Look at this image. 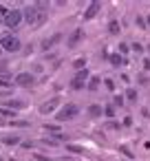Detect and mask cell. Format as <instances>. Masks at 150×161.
I'll return each mask as SVG.
<instances>
[{
	"mask_svg": "<svg viewBox=\"0 0 150 161\" xmlns=\"http://www.w3.org/2000/svg\"><path fill=\"white\" fill-rule=\"evenodd\" d=\"M0 55H3V47H0Z\"/></svg>",
	"mask_w": 150,
	"mask_h": 161,
	"instance_id": "cell-39",
	"label": "cell"
},
{
	"mask_svg": "<svg viewBox=\"0 0 150 161\" xmlns=\"http://www.w3.org/2000/svg\"><path fill=\"white\" fill-rule=\"evenodd\" d=\"M130 49H132V51H135L137 55H141V53H143V47H141L139 42H132V44H130Z\"/></svg>",
	"mask_w": 150,
	"mask_h": 161,
	"instance_id": "cell-27",
	"label": "cell"
},
{
	"mask_svg": "<svg viewBox=\"0 0 150 161\" xmlns=\"http://www.w3.org/2000/svg\"><path fill=\"white\" fill-rule=\"evenodd\" d=\"M106 126H108V128H119V124H117V121H108Z\"/></svg>",
	"mask_w": 150,
	"mask_h": 161,
	"instance_id": "cell-36",
	"label": "cell"
},
{
	"mask_svg": "<svg viewBox=\"0 0 150 161\" xmlns=\"http://www.w3.org/2000/svg\"><path fill=\"white\" fill-rule=\"evenodd\" d=\"M146 27H148V31H150V14H146Z\"/></svg>",
	"mask_w": 150,
	"mask_h": 161,
	"instance_id": "cell-37",
	"label": "cell"
},
{
	"mask_svg": "<svg viewBox=\"0 0 150 161\" xmlns=\"http://www.w3.org/2000/svg\"><path fill=\"white\" fill-rule=\"evenodd\" d=\"M36 82H38L36 80V73H31V71H22V73H18L14 77V84L20 86V88H33Z\"/></svg>",
	"mask_w": 150,
	"mask_h": 161,
	"instance_id": "cell-3",
	"label": "cell"
},
{
	"mask_svg": "<svg viewBox=\"0 0 150 161\" xmlns=\"http://www.w3.org/2000/svg\"><path fill=\"white\" fill-rule=\"evenodd\" d=\"M128 51H130V44H128V42H119V47H117V53L126 58V53H128Z\"/></svg>",
	"mask_w": 150,
	"mask_h": 161,
	"instance_id": "cell-24",
	"label": "cell"
},
{
	"mask_svg": "<svg viewBox=\"0 0 150 161\" xmlns=\"http://www.w3.org/2000/svg\"><path fill=\"white\" fill-rule=\"evenodd\" d=\"M73 69H75V73H77V71H84V69H86V58L73 60Z\"/></svg>",
	"mask_w": 150,
	"mask_h": 161,
	"instance_id": "cell-20",
	"label": "cell"
},
{
	"mask_svg": "<svg viewBox=\"0 0 150 161\" xmlns=\"http://www.w3.org/2000/svg\"><path fill=\"white\" fill-rule=\"evenodd\" d=\"M108 62H110V64H113V66H115V69H119V64H128V60H126V58H124V55H119V53H117V51H115V53H110V55H108Z\"/></svg>",
	"mask_w": 150,
	"mask_h": 161,
	"instance_id": "cell-13",
	"label": "cell"
},
{
	"mask_svg": "<svg viewBox=\"0 0 150 161\" xmlns=\"http://www.w3.org/2000/svg\"><path fill=\"white\" fill-rule=\"evenodd\" d=\"M22 16H25V22H27L29 27L40 25V14H38V7H36V5H27V7L22 9Z\"/></svg>",
	"mask_w": 150,
	"mask_h": 161,
	"instance_id": "cell-6",
	"label": "cell"
},
{
	"mask_svg": "<svg viewBox=\"0 0 150 161\" xmlns=\"http://www.w3.org/2000/svg\"><path fill=\"white\" fill-rule=\"evenodd\" d=\"M20 146H22V148H33V141H22Z\"/></svg>",
	"mask_w": 150,
	"mask_h": 161,
	"instance_id": "cell-35",
	"label": "cell"
},
{
	"mask_svg": "<svg viewBox=\"0 0 150 161\" xmlns=\"http://www.w3.org/2000/svg\"><path fill=\"white\" fill-rule=\"evenodd\" d=\"M66 152H71V154H84V148L77 146V143H66Z\"/></svg>",
	"mask_w": 150,
	"mask_h": 161,
	"instance_id": "cell-18",
	"label": "cell"
},
{
	"mask_svg": "<svg viewBox=\"0 0 150 161\" xmlns=\"http://www.w3.org/2000/svg\"><path fill=\"white\" fill-rule=\"evenodd\" d=\"M9 86H14L7 77H0V88H9Z\"/></svg>",
	"mask_w": 150,
	"mask_h": 161,
	"instance_id": "cell-29",
	"label": "cell"
},
{
	"mask_svg": "<svg viewBox=\"0 0 150 161\" xmlns=\"http://www.w3.org/2000/svg\"><path fill=\"white\" fill-rule=\"evenodd\" d=\"M62 40H64V33H60V31H58V33H53L51 38H47V40H42V44H40V49H42L44 53H49V51H51L53 47H58V44H60Z\"/></svg>",
	"mask_w": 150,
	"mask_h": 161,
	"instance_id": "cell-9",
	"label": "cell"
},
{
	"mask_svg": "<svg viewBox=\"0 0 150 161\" xmlns=\"http://www.w3.org/2000/svg\"><path fill=\"white\" fill-rule=\"evenodd\" d=\"M124 99H126L124 95H115L113 97V106H124Z\"/></svg>",
	"mask_w": 150,
	"mask_h": 161,
	"instance_id": "cell-28",
	"label": "cell"
},
{
	"mask_svg": "<svg viewBox=\"0 0 150 161\" xmlns=\"http://www.w3.org/2000/svg\"><path fill=\"white\" fill-rule=\"evenodd\" d=\"M9 161H20V159H14V157H11V159H9Z\"/></svg>",
	"mask_w": 150,
	"mask_h": 161,
	"instance_id": "cell-38",
	"label": "cell"
},
{
	"mask_svg": "<svg viewBox=\"0 0 150 161\" xmlns=\"http://www.w3.org/2000/svg\"><path fill=\"white\" fill-rule=\"evenodd\" d=\"M137 80H139V84H148V75H146V73H141Z\"/></svg>",
	"mask_w": 150,
	"mask_h": 161,
	"instance_id": "cell-31",
	"label": "cell"
},
{
	"mask_svg": "<svg viewBox=\"0 0 150 161\" xmlns=\"http://www.w3.org/2000/svg\"><path fill=\"white\" fill-rule=\"evenodd\" d=\"M119 152H121V154H124L128 161H130V159H135V154L130 152V148H128V146H119Z\"/></svg>",
	"mask_w": 150,
	"mask_h": 161,
	"instance_id": "cell-26",
	"label": "cell"
},
{
	"mask_svg": "<svg viewBox=\"0 0 150 161\" xmlns=\"http://www.w3.org/2000/svg\"><path fill=\"white\" fill-rule=\"evenodd\" d=\"M124 97H126V102H137V97H139L137 95V88H128Z\"/></svg>",
	"mask_w": 150,
	"mask_h": 161,
	"instance_id": "cell-22",
	"label": "cell"
},
{
	"mask_svg": "<svg viewBox=\"0 0 150 161\" xmlns=\"http://www.w3.org/2000/svg\"><path fill=\"white\" fill-rule=\"evenodd\" d=\"M3 143H5V146H20L22 139H20L18 135H7V137H3Z\"/></svg>",
	"mask_w": 150,
	"mask_h": 161,
	"instance_id": "cell-15",
	"label": "cell"
},
{
	"mask_svg": "<svg viewBox=\"0 0 150 161\" xmlns=\"http://www.w3.org/2000/svg\"><path fill=\"white\" fill-rule=\"evenodd\" d=\"M0 161H5V159H3V157H0Z\"/></svg>",
	"mask_w": 150,
	"mask_h": 161,
	"instance_id": "cell-40",
	"label": "cell"
},
{
	"mask_svg": "<svg viewBox=\"0 0 150 161\" xmlns=\"http://www.w3.org/2000/svg\"><path fill=\"white\" fill-rule=\"evenodd\" d=\"M77 115H80V106H77V104H73V102H69V104H64V106L55 113V119H58L60 124H64V121L75 119Z\"/></svg>",
	"mask_w": 150,
	"mask_h": 161,
	"instance_id": "cell-1",
	"label": "cell"
},
{
	"mask_svg": "<svg viewBox=\"0 0 150 161\" xmlns=\"http://www.w3.org/2000/svg\"><path fill=\"white\" fill-rule=\"evenodd\" d=\"M0 47H3V51H7V53H18V51L22 49V42H20L18 36L7 33V36L0 38Z\"/></svg>",
	"mask_w": 150,
	"mask_h": 161,
	"instance_id": "cell-2",
	"label": "cell"
},
{
	"mask_svg": "<svg viewBox=\"0 0 150 161\" xmlns=\"http://www.w3.org/2000/svg\"><path fill=\"white\" fill-rule=\"evenodd\" d=\"M99 86H102V77L99 75H91V80L86 84V91L88 93H95V91H99Z\"/></svg>",
	"mask_w": 150,
	"mask_h": 161,
	"instance_id": "cell-12",
	"label": "cell"
},
{
	"mask_svg": "<svg viewBox=\"0 0 150 161\" xmlns=\"http://www.w3.org/2000/svg\"><path fill=\"white\" fill-rule=\"evenodd\" d=\"M82 40H84V29H73L71 33H69V38H66V49H77L80 44H82Z\"/></svg>",
	"mask_w": 150,
	"mask_h": 161,
	"instance_id": "cell-8",
	"label": "cell"
},
{
	"mask_svg": "<svg viewBox=\"0 0 150 161\" xmlns=\"http://www.w3.org/2000/svg\"><path fill=\"white\" fill-rule=\"evenodd\" d=\"M11 126H20V128H27V126H29V121H22V119H16V121H11Z\"/></svg>",
	"mask_w": 150,
	"mask_h": 161,
	"instance_id": "cell-30",
	"label": "cell"
},
{
	"mask_svg": "<svg viewBox=\"0 0 150 161\" xmlns=\"http://www.w3.org/2000/svg\"><path fill=\"white\" fill-rule=\"evenodd\" d=\"M143 71H150V58L143 60Z\"/></svg>",
	"mask_w": 150,
	"mask_h": 161,
	"instance_id": "cell-34",
	"label": "cell"
},
{
	"mask_svg": "<svg viewBox=\"0 0 150 161\" xmlns=\"http://www.w3.org/2000/svg\"><path fill=\"white\" fill-rule=\"evenodd\" d=\"M121 161H128V159H121Z\"/></svg>",
	"mask_w": 150,
	"mask_h": 161,
	"instance_id": "cell-41",
	"label": "cell"
},
{
	"mask_svg": "<svg viewBox=\"0 0 150 161\" xmlns=\"http://www.w3.org/2000/svg\"><path fill=\"white\" fill-rule=\"evenodd\" d=\"M99 11H102V3L93 0V3H88V7L84 9V20H93V18H95Z\"/></svg>",
	"mask_w": 150,
	"mask_h": 161,
	"instance_id": "cell-10",
	"label": "cell"
},
{
	"mask_svg": "<svg viewBox=\"0 0 150 161\" xmlns=\"http://www.w3.org/2000/svg\"><path fill=\"white\" fill-rule=\"evenodd\" d=\"M104 115H106L108 119H115V106H113V104H106V106H104Z\"/></svg>",
	"mask_w": 150,
	"mask_h": 161,
	"instance_id": "cell-25",
	"label": "cell"
},
{
	"mask_svg": "<svg viewBox=\"0 0 150 161\" xmlns=\"http://www.w3.org/2000/svg\"><path fill=\"white\" fill-rule=\"evenodd\" d=\"M20 22H25L22 9H9V14L5 16V25L9 29H16V27H20Z\"/></svg>",
	"mask_w": 150,
	"mask_h": 161,
	"instance_id": "cell-7",
	"label": "cell"
},
{
	"mask_svg": "<svg viewBox=\"0 0 150 161\" xmlns=\"http://www.w3.org/2000/svg\"><path fill=\"white\" fill-rule=\"evenodd\" d=\"M25 106H27V104H25L22 99H14V97L5 102V108H11V110H16V113H18V110H22Z\"/></svg>",
	"mask_w": 150,
	"mask_h": 161,
	"instance_id": "cell-14",
	"label": "cell"
},
{
	"mask_svg": "<svg viewBox=\"0 0 150 161\" xmlns=\"http://www.w3.org/2000/svg\"><path fill=\"white\" fill-rule=\"evenodd\" d=\"M88 80H91V71H88V69L77 71V73L73 75V80H71V88H73V91H84L86 84H88Z\"/></svg>",
	"mask_w": 150,
	"mask_h": 161,
	"instance_id": "cell-5",
	"label": "cell"
},
{
	"mask_svg": "<svg viewBox=\"0 0 150 161\" xmlns=\"http://www.w3.org/2000/svg\"><path fill=\"white\" fill-rule=\"evenodd\" d=\"M36 159H38V161H53L51 157H44V154H36Z\"/></svg>",
	"mask_w": 150,
	"mask_h": 161,
	"instance_id": "cell-32",
	"label": "cell"
},
{
	"mask_svg": "<svg viewBox=\"0 0 150 161\" xmlns=\"http://www.w3.org/2000/svg\"><path fill=\"white\" fill-rule=\"evenodd\" d=\"M124 126H126V128L132 126V117H124Z\"/></svg>",
	"mask_w": 150,
	"mask_h": 161,
	"instance_id": "cell-33",
	"label": "cell"
},
{
	"mask_svg": "<svg viewBox=\"0 0 150 161\" xmlns=\"http://www.w3.org/2000/svg\"><path fill=\"white\" fill-rule=\"evenodd\" d=\"M86 115H88V119H99L104 115V106L102 104H91L86 108Z\"/></svg>",
	"mask_w": 150,
	"mask_h": 161,
	"instance_id": "cell-11",
	"label": "cell"
},
{
	"mask_svg": "<svg viewBox=\"0 0 150 161\" xmlns=\"http://www.w3.org/2000/svg\"><path fill=\"white\" fill-rule=\"evenodd\" d=\"M135 25H137L141 31H148V27H146V16H137V18H135Z\"/></svg>",
	"mask_w": 150,
	"mask_h": 161,
	"instance_id": "cell-23",
	"label": "cell"
},
{
	"mask_svg": "<svg viewBox=\"0 0 150 161\" xmlns=\"http://www.w3.org/2000/svg\"><path fill=\"white\" fill-rule=\"evenodd\" d=\"M58 108H62V97H60V95H53V97L44 99L38 110H40V115H51V113H55Z\"/></svg>",
	"mask_w": 150,
	"mask_h": 161,
	"instance_id": "cell-4",
	"label": "cell"
},
{
	"mask_svg": "<svg viewBox=\"0 0 150 161\" xmlns=\"http://www.w3.org/2000/svg\"><path fill=\"white\" fill-rule=\"evenodd\" d=\"M119 31H121V25H119V20L113 18V20L108 22V33H110V36H119Z\"/></svg>",
	"mask_w": 150,
	"mask_h": 161,
	"instance_id": "cell-16",
	"label": "cell"
},
{
	"mask_svg": "<svg viewBox=\"0 0 150 161\" xmlns=\"http://www.w3.org/2000/svg\"><path fill=\"white\" fill-rule=\"evenodd\" d=\"M42 130H44V132H49V135H58V132H62L58 124H44V126H42Z\"/></svg>",
	"mask_w": 150,
	"mask_h": 161,
	"instance_id": "cell-17",
	"label": "cell"
},
{
	"mask_svg": "<svg viewBox=\"0 0 150 161\" xmlns=\"http://www.w3.org/2000/svg\"><path fill=\"white\" fill-rule=\"evenodd\" d=\"M0 115H3V117H9L11 121H16V117H18V113H16V110H11V108H5V106L0 108Z\"/></svg>",
	"mask_w": 150,
	"mask_h": 161,
	"instance_id": "cell-19",
	"label": "cell"
},
{
	"mask_svg": "<svg viewBox=\"0 0 150 161\" xmlns=\"http://www.w3.org/2000/svg\"><path fill=\"white\" fill-rule=\"evenodd\" d=\"M102 84H104V88H106V91L115 93V86H117V84H115V80H113V77H104V80H102Z\"/></svg>",
	"mask_w": 150,
	"mask_h": 161,
	"instance_id": "cell-21",
	"label": "cell"
}]
</instances>
